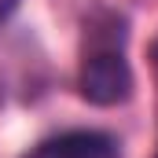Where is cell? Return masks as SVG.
Instances as JSON below:
<instances>
[{
	"mask_svg": "<svg viewBox=\"0 0 158 158\" xmlns=\"http://www.w3.org/2000/svg\"><path fill=\"white\" fill-rule=\"evenodd\" d=\"M129 26L110 11H96L85 22L77 88L92 107H118L132 96V66H129Z\"/></svg>",
	"mask_w": 158,
	"mask_h": 158,
	"instance_id": "1",
	"label": "cell"
},
{
	"mask_svg": "<svg viewBox=\"0 0 158 158\" xmlns=\"http://www.w3.org/2000/svg\"><path fill=\"white\" fill-rule=\"evenodd\" d=\"M26 158H121V155L114 136L96 132V129H70V132H59L37 143Z\"/></svg>",
	"mask_w": 158,
	"mask_h": 158,
	"instance_id": "2",
	"label": "cell"
},
{
	"mask_svg": "<svg viewBox=\"0 0 158 158\" xmlns=\"http://www.w3.org/2000/svg\"><path fill=\"white\" fill-rule=\"evenodd\" d=\"M19 4H22V0H0V26H4V22L19 11Z\"/></svg>",
	"mask_w": 158,
	"mask_h": 158,
	"instance_id": "3",
	"label": "cell"
}]
</instances>
